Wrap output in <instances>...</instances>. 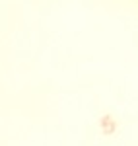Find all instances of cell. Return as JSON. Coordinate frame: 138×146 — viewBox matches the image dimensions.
Masks as SVG:
<instances>
[]
</instances>
